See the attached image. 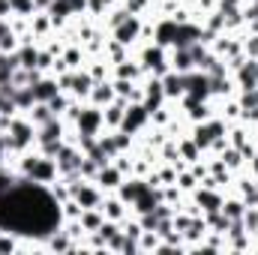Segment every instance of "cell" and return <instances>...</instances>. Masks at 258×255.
<instances>
[{
  "instance_id": "cell-1",
  "label": "cell",
  "mask_w": 258,
  "mask_h": 255,
  "mask_svg": "<svg viewBox=\"0 0 258 255\" xmlns=\"http://www.w3.org/2000/svg\"><path fill=\"white\" fill-rule=\"evenodd\" d=\"M60 219L63 210L54 192L30 177H18L9 192H0V231H12L18 237H48L57 231Z\"/></svg>"
},
{
  "instance_id": "cell-2",
  "label": "cell",
  "mask_w": 258,
  "mask_h": 255,
  "mask_svg": "<svg viewBox=\"0 0 258 255\" xmlns=\"http://www.w3.org/2000/svg\"><path fill=\"white\" fill-rule=\"evenodd\" d=\"M21 171H24V177H30L33 183H42V186L54 183L57 174H60V168H57V162L51 156H24Z\"/></svg>"
},
{
  "instance_id": "cell-3",
  "label": "cell",
  "mask_w": 258,
  "mask_h": 255,
  "mask_svg": "<svg viewBox=\"0 0 258 255\" xmlns=\"http://www.w3.org/2000/svg\"><path fill=\"white\" fill-rule=\"evenodd\" d=\"M33 138H36L33 120H12V123H9V135H6L9 150H24Z\"/></svg>"
},
{
  "instance_id": "cell-4",
  "label": "cell",
  "mask_w": 258,
  "mask_h": 255,
  "mask_svg": "<svg viewBox=\"0 0 258 255\" xmlns=\"http://www.w3.org/2000/svg\"><path fill=\"white\" fill-rule=\"evenodd\" d=\"M105 123V114L96 108V105H90V108H81L78 114H75V126L81 135H99V129Z\"/></svg>"
},
{
  "instance_id": "cell-5",
  "label": "cell",
  "mask_w": 258,
  "mask_h": 255,
  "mask_svg": "<svg viewBox=\"0 0 258 255\" xmlns=\"http://www.w3.org/2000/svg\"><path fill=\"white\" fill-rule=\"evenodd\" d=\"M81 159H84V153H81V150H75V147H69V144H60V150H57V156H54V162H57L60 174L78 171V168H81Z\"/></svg>"
},
{
  "instance_id": "cell-6",
  "label": "cell",
  "mask_w": 258,
  "mask_h": 255,
  "mask_svg": "<svg viewBox=\"0 0 258 255\" xmlns=\"http://www.w3.org/2000/svg\"><path fill=\"white\" fill-rule=\"evenodd\" d=\"M69 192H72V198L81 204V210H87V207H99L102 204V195H99V189L96 186H90V183H75V186H69Z\"/></svg>"
},
{
  "instance_id": "cell-7",
  "label": "cell",
  "mask_w": 258,
  "mask_h": 255,
  "mask_svg": "<svg viewBox=\"0 0 258 255\" xmlns=\"http://www.w3.org/2000/svg\"><path fill=\"white\" fill-rule=\"evenodd\" d=\"M186 93L192 96V99H207L210 96V75L204 72V75H189L186 72Z\"/></svg>"
},
{
  "instance_id": "cell-8",
  "label": "cell",
  "mask_w": 258,
  "mask_h": 255,
  "mask_svg": "<svg viewBox=\"0 0 258 255\" xmlns=\"http://www.w3.org/2000/svg\"><path fill=\"white\" fill-rule=\"evenodd\" d=\"M138 33H141V21H138L135 15H129L123 24H117V27H114V36H117V42H120V45L135 42V39H138Z\"/></svg>"
},
{
  "instance_id": "cell-9",
  "label": "cell",
  "mask_w": 258,
  "mask_h": 255,
  "mask_svg": "<svg viewBox=\"0 0 258 255\" xmlns=\"http://www.w3.org/2000/svg\"><path fill=\"white\" fill-rule=\"evenodd\" d=\"M162 90H165V96H180V93H186V75L183 72H165L162 78Z\"/></svg>"
},
{
  "instance_id": "cell-10",
  "label": "cell",
  "mask_w": 258,
  "mask_h": 255,
  "mask_svg": "<svg viewBox=\"0 0 258 255\" xmlns=\"http://www.w3.org/2000/svg\"><path fill=\"white\" fill-rule=\"evenodd\" d=\"M93 183H99L102 189H114V186H120V183H123V171H120V168H114V165H102V168L96 171Z\"/></svg>"
},
{
  "instance_id": "cell-11",
  "label": "cell",
  "mask_w": 258,
  "mask_h": 255,
  "mask_svg": "<svg viewBox=\"0 0 258 255\" xmlns=\"http://www.w3.org/2000/svg\"><path fill=\"white\" fill-rule=\"evenodd\" d=\"M147 114H150V111H147L144 105H132V108H126L120 129H123V132H135V129H141L144 123H147Z\"/></svg>"
},
{
  "instance_id": "cell-12",
  "label": "cell",
  "mask_w": 258,
  "mask_h": 255,
  "mask_svg": "<svg viewBox=\"0 0 258 255\" xmlns=\"http://www.w3.org/2000/svg\"><path fill=\"white\" fill-rule=\"evenodd\" d=\"M30 87H33V96H36V102H48V99H54V96L60 93L57 81H51V78H36Z\"/></svg>"
},
{
  "instance_id": "cell-13",
  "label": "cell",
  "mask_w": 258,
  "mask_h": 255,
  "mask_svg": "<svg viewBox=\"0 0 258 255\" xmlns=\"http://www.w3.org/2000/svg\"><path fill=\"white\" fill-rule=\"evenodd\" d=\"M141 60H144V69H153L156 75H165V54H162V45L147 48V51L141 54Z\"/></svg>"
},
{
  "instance_id": "cell-14",
  "label": "cell",
  "mask_w": 258,
  "mask_h": 255,
  "mask_svg": "<svg viewBox=\"0 0 258 255\" xmlns=\"http://www.w3.org/2000/svg\"><path fill=\"white\" fill-rule=\"evenodd\" d=\"M174 36H177V18H168L156 27V45H174Z\"/></svg>"
},
{
  "instance_id": "cell-15",
  "label": "cell",
  "mask_w": 258,
  "mask_h": 255,
  "mask_svg": "<svg viewBox=\"0 0 258 255\" xmlns=\"http://www.w3.org/2000/svg\"><path fill=\"white\" fill-rule=\"evenodd\" d=\"M240 66V72H237V78H240V84L249 90V87H258V60H246V63H237Z\"/></svg>"
},
{
  "instance_id": "cell-16",
  "label": "cell",
  "mask_w": 258,
  "mask_h": 255,
  "mask_svg": "<svg viewBox=\"0 0 258 255\" xmlns=\"http://www.w3.org/2000/svg\"><path fill=\"white\" fill-rule=\"evenodd\" d=\"M171 66H174V72H189L195 66V57H192V48H174V57H171Z\"/></svg>"
},
{
  "instance_id": "cell-17",
  "label": "cell",
  "mask_w": 258,
  "mask_h": 255,
  "mask_svg": "<svg viewBox=\"0 0 258 255\" xmlns=\"http://www.w3.org/2000/svg\"><path fill=\"white\" fill-rule=\"evenodd\" d=\"M195 201H198V207H204V210H219V207H222L219 192H213L210 186H204V189L195 192Z\"/></svg>"
},
{
  "instance_id": "cell-18",
  "label": "cell",
  "mask_w": 258,
  "mask_h": 255,
  "mask_svg": "<svg viewBox=\"0 0 258 255\" xmlns=\"http://www.w3.org/2000/svg\"><path fill=\"white\" fill-rule=\"evenodd\" d=\"M123 207H126V201H123V198H108L105 204H99V210L105 213V219H114V222H120V219L126 216V210H123Z\"/></svg>"
},
{
  "instance_id": "cell-19",
  "label": "cell",
  "mask_w": 258,
  "mask_h": 255,
  "mask_svg": "<svg viewBox=\"0 0 258 255\" xmlns=\"http://www.w3.org/2000/svg\"><path fill=\"white\" fill-rule=\"evenodd\" d=\"M147 186H150L147 180H123V183H120V198H123L126 204H132Z\"/></svg>"
},
{
  "instance_id": "cell-20",
  "label": "cell",
  "mask_w": 258,
  "mask_h": 255,
  "mask_svg": "<svg viewBox=\"0 0 258 255\" xmlns=\"http://www.w3.org/2000/svg\"><path fill=\"white\" fill-rule=\"evenodd\" d=\"M90 96H93V102H99V105H102V102H105V105H111L117 93H114V84H102V81H99V84H93Z\"/></svg>"
},
{
  "instance_id": "cell-21",
  "label": "cell",
  "mask_w": 258,
  "mask_h": 255,
  "mask_svg": "<svg viewBox=\"0 0 258 255\" xmlns=\"http://www.w3.org/2000/svg\"><path fill=\"white\" fill-rule=\"evenodd\" d=\"M30 120H33L36 126H42V123L54 120V111H51V105H48V102H36V105L30 108Z\"/></svg>"
},
{
  "instance_id": "cell-22",
  "label": "cell",
  "mask_w": 258,
  "mask_h": 255,
  "mask_svg": "<svg viewBox=\"0 0 258 255\" xmlns=\"http://www.w3.org/2000/svg\"><path fill=\"white\" fill-rule=\"evenodd\" d=\"M15 54H18L21 69H36V63H39V54H36V48H33V45H24V48H18Z\"/></svg>"
},
{
  "instance_id": "cell-23",
  "label": "cell",
  "mask_w": 258,
  "mask_h": 255,
  "mask_svg": "<svg viewBox=\"0 0 258 255\" xmlns=\"http://www.w3.org/2000/svg\"><path fill=\"white\" fill-rule=\"evenodd\" d=\"M123 114H126L123 102H120V99H114V102L108 105V111H105V123H108V126H120V123H123Z\"/></svg>"
},
{
  "instance_id": "cell-24",
  "label": "cell",
  "mask_w": 258,
  "mask_h": 255,
  "mask_svg": "<svg viewBox=\"0 0 258 255\" xmlns=\"http://www.w3.org/2000/svg\"><path fill=\"white\" fill-rule=\"evenodd\" d=\"M219 210H222L228 219H243V213H246V204L234 198V201H222V207H219Z\"/></svg>"
},
{
  "instance_id": "cell-25",
  "label": "cell",
  "mask_w": 258,
  "mask_h": 255,
  "mask_svg": "<svg viewBox=\"0 0 258 255\" xmlns=\"http://www.w3.org/2000/svg\"><path fill=\"white\" fill-rule=\"evenodd\" d=\"M9 9H12V12H18V15H24V18H27V15H30V12H33V9H36V3H33V0H9Z\"/></svg>"
},
{
  "instance_id": "cell-26",
  "label": "cell",
  "mask_w": 258,
  "mask_h": 255,
  "mask_svg": "<svg viewBox=\"0 0 258 255\" xmlns=\"http://www.w3.org/2000/svg\"><path fill=\"white\" fill-rule=\"evenodd\" d=\"M18 243H15V234L12 231H0V252H15Z\"/></svg>"
},
{
  "instance_id": "cell-27",
  "label": "cell",
  "mask_w": 258,
  "mask_h": 255,
  "mask_svg": "<svg viewBox=\"0 0 258 255\" xmlns=\"http://www.w3.org/2000/svg\"><path fill=\"white\" fill-rule=\"evenodd\" d=\"M15 183H18V177H15V174H9L6 168H0V192H9Z\"/></svg>"
},
{
  "instance_id": "cell-28",
  "label": "cell",
  "mask_w": 258,
  "mask_h": 255,
  "mask_svg": "<svg viewBox=\"0 0 258 255\" xmlns=\"http://www.w3.org/2000/svg\"><path fill=\"white\" fill-rule=\"evenodd\" d=\"M48 105H51V111H54V117H57V114H63V111H69V105H66V99L60 96V93H57L54 99H48Z\"/></svg>"
},
{
  "instance_id": "cell-29",
  "label": "cell",
  "mask_w": 258,
  "mask_h": 255,
  "mask_svg": "<svg viewBox=\"0 0 258 255\" xmlns=\"http://www.w3.org/2000/svg\"><path fill=\"white\" fill-rule=\"evenodd\" d=\"M222 162H225V168H237L240 165V150H225Z\"/></svg>"
},
{
  "instance_id": "cell-30",
  "label": "cell",
  "mask_w": 258,
  "mask_h": 255,
  "mask_svg": "<svg viewBox=\"0 0 258 255\" xmlns=\"http://www.w3.org/2000/svg\"><path fill=\"white\" fill-rule=\"evenodd\" d=\"M123 234H126V237H132V240H138V237L144 234V228H141V222H129L126 228H123Z\"/></svg>"
},
{
  "instance_id": "cell-31",
  "label": "cell",
  "mask_w": 258,
  "mask_h": 255,
  "mask_svg": "<svg viewBox=\"0 0 258 255\" xmlns=\"http://www.w3.org/2000/svg\"><path fill=\"white\" fill-rule=\"evenodd\" d=\"M117 72H120V78H135L138 75V66H126V60H120V66H117Z\"/></svg>"
},
{
  "instance_id": "cell-32",
  "label": "cell",
  "mask_w": 258,
  "mask_h": 255,
  "mask_svg": "<svg viewBox=\"0 0 258 255\" xmlns=\"http://www.w3.org/2000/svg\"><path fill=\"white\" fill-rule=\"evenodd\" d=\"M51 24H54L51 18H36V21H33V30H36V33H42V30H48Z\"/></svg>"
},
{
  "instance_id": "cell-33",
  "label": "cell",
  "mask_w": 258,
  "mask_h": 255,
  "mask_svg": "<svg viewBox=\"0 0 258 255\" xmlns=\"http://www.w3.org/2000/svg\"><path fill=\"white\" fill-rule=\"evenodd\" d=\"M111 3H114V0H87V6H90L93 12H102V9H105V6H111Z\"/></svg>"
},
{
  "instance_id": "cell-34",
  "label": "cell",
  "mask_w": 258,
  "mask_h": 255,
  "mask_svg": "<svg viewBox=\"0 0 258 255\" xmlns=\"http://www.w3.org/2000/svg\"><path fill=\"white\" fill-rule=\"evenodd\" d=\"M78 60H81V54H78V51H69V54H66V63H69V66H78Z\"/></svg>"
},
{
  "instance_id": "cell-35",
  "label": "cell",
  "mask_w": 258,
  "mask_h": 255,
  "mask_svg": "<svg viewBox=\"0 0 258 255\" xmlns=\"http://www.w3.org/2000/svg\"><path fill=\"white\" fill-rule=\"evenodd\" d=\"M6 150H9V141H6V135H0V162H3V156H6Z\"/></svg>"
},
{
  "instance_id": "cell-36",
  "label": "cell",
  "mask_w": 258,
  "mask_h": 255,
  "mask_svg": "<svg viewBox=\"0 0 258 255\" xmlns=\"http://www.w3.org/2000/svg\"><path fill=\"white\" fill-rule=\"evenodd\" d=\"M180 186H183V189H192V186H195V180L189 177V174H183V177H180Z\"/></svg>"
},
{
  "instance_id": "cell-37",
  "label": "cell",
  "mask_w": 258,
  "mask_h": 255,
  "mask_svg": "<svg viewBox=\"0 0 258 255\" xmlns=\"http://www.w3.org/2000/svg\"><path fill=\"white\" fill-rule=\"evenodd\" d=\"M12 9H9V0H0V18H6Z\"/></svg>"
},
{
  "instance_id": "cell-38",
  "label": "cell",
  "mask_w": 258,
  "mask_h": 255,
  "mask_svg": "<svg viewBox=\"0 0 258 255\" xmlns=\"http://www.w3.org/2000/svg\"><path fill=\"white\" fill-rule=\"evenodd\" d=\"M9 30H12V27H9V21H6V18H0V36H6Z\"/></svg>"
},
{
  "instance_id": "cell-39",
  "label": "cell",
  "mask_w": 258,
  "mask_h": 255,
  "mask_svg": "<svg viewBox=\"0 0 258 255\" xmlns=\"http://www.w3.org/2000/svg\"><path fill=\"white\" fill-rule=\"evenodd\" d=\"M36 6H51V0H33Z\"/></svg>"
},
{
  "instance_id": "cell-40",
  "label": "cell",
  "mask_w": 258,
  "mask_h": 255,
  "mask_svg": "<svg viewBox=\"0 0 258 255\" xmlns=\"http://www.w3.org/2000/svg\"><path fill=\"white\" fill-rule=\"evenodd\" d=\"M252 168H255V177H258V156H252Z\"/></svg>"
}]
</instances>
